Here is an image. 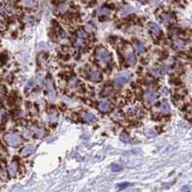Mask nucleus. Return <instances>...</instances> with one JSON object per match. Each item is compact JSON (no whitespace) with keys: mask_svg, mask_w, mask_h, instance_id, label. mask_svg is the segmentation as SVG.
I'll list each match as a JSON object with an SVG mask.
<instances>
[{"mask_svg":"<svg viewBox=\"0 0 192 192\" xmlns=\"http://www.w3.org/2000/svg\"><path fill=\"white\" fill-rule=\"evenodd\" d=\"M70 10V5L68 3H62L57 7V12L59 14H66Z\"/></svg>","mask_w":192,"mask_h":192,"instance_id":"nucleus-17","label":"nucleus"},{"mask_svg":"<svg viewBox=\"0 0 192 192\" xmlns=\"http://www.w3.org/2000/svg\"><path fill=\"white\" fill-rule=\"evenodd\" d=\"M31 113H32L33 115H35V114L37 115V114H38V108H37L36 106H35V105H33V106H32Z\"/></svg>","mask_w":192,"mask_h":192,"instance_id":"nucleus-32","label":"nucleus"},{"mask_svg":"<svg viewBox=\"0 0 192 192\" xmlns=\"http://www.w3.org/2000/svg\"><path fill=\"white\" fill-rule=\"evenodd\" d=\"M130 12H131V8H130V6L124 7V9L122 10V14L123 15H128V14H130Z\"/></svg>","mask_w":192,"mask_h":192,"instance_id":"nucleus-28","label":"nucleus"},{"mask_svg":"<svg viewBox=\"0 0 192 192\" xmlns=\"http://www.w3.org/2000/svg\"><path fill=\"white\" fill-rule=\"evenodd\" d=\"M112 170L114 172H117L119 170H121V166L117 165V164H113V165H112Z\"/></svg>","mask_w":192,"mask_h":192,"instance_id":"nucleus-31","label":"nucleus"},{"mask_svg":"<svg viewBox=\"0 0 192 192\" xmlns=\"http://www.w3.org/2000/svg\"><path fill=\"white\" fill-rule=\"evenodd\" d=\"M83 2H84V3H90L91 1H92V0H82Z\"/></svg>","mask_w":192,"mask_h":192,"instance_id":"nucleus-36","label":"nucleus"},{"mask_svg":"<svg viewBox=\"0 0 192 192\" xmlns=\"http://www.w3.org/2000/svg\"><path fill=\"white\" fill-rule=\"evenodd\" d=\"M130 77H131V74H128V72H124V74H118L117 76L115 77L114 82H115L116 85L120 87V86L125 85L126 83H127L128 80L130 79Z\"/></svg>","mask_w":192,"mask_h":192,"instance_id":"nucleus-5","label":"nucleus"},{"mask_svg":"<svg viewBox=\"0 0 192 192\" xmlns=\"http://www.w3.org/2000/svg\"><path fill=\"white\" fill-rule=\"evenodd\" d=\"M140 113H141V110L138 106H132L128 110V114L133 116V117H138V116L140 115Z\"/></svg>","mask_w":192,"mask_h":192,"instance_id":"nucleus-20","label":"nucleus"},{"mask_svg":"<svg viewBox=\"0 0 192 192\" xmlns=\"http://www.w3.org/2000/svg\"><path fill=\"white\" fill-rule=\"evenodd\" d=\"M160 19H161V21L163 22L164 24H170V23H172V22L174 21V17H173V16H172L171 14H169V13H164V14H162L161 15V17H160Z\"/></svg>","mask_w":192,"mask_h":192,"instance_id":"nucleus-13","label":"nucleus"},{"mask_svg":"<svg viewBox=\"0 0 192 192\" xmlns=\"http://www.w3.org/2000/svg\"><path fill=\"white\" fill-rule=\"evenodd\" d=\"M120 139H121V141H122V142H124V143H128V142H130V136H128V133H126V132L121 133Z\"/></svg>","mask_w":192,"mask_h":192,"instance_id":"nucleus-25","label":"nucleus"},{"mask_svg":"<svg viewBox=\"0 0 192 192\" xmlns=\"http://www.w3.org/2000/svg\"><path fill=\"white\" fill-rule=\"evenodd\" d=\"M5 95V88L3 86H0V98H2Z\"/></svg>","mask_w":192,"mask_h":192,"instance_id":"nucleus-33","label":"nucleus"},{"mask_svg":"<svg viewBox=\"0 0 192 192\" xmlns=\"http://www.w3.org/2000/svg\"><path fill=\"white\" fill-rule=\"evenodd\" d=\"M169 33H170L171 36H177V35L179 34V29L178 28H172L170 31H169Z\"/></svg>","mask_w":192,"mask_h":192,"instance_id":"nucleus-29","label":"nucleus"},{"mask_svg":"<svg viewBox=\"0 0 192 192\" xmlns=\"http://www.w3.org/2000/svg\"><path fill=\"white\" fill-rule=\"evenodd\" d=\"M110 14V10L107 8V7H102V8L98 9L97 15L100 17H107L109 16Z\"/></svg>","mask_w":192,"mask_h":192,"instance_id":"nucleus-18","label":"nucleus"},{"mask_svg":"<svg viewBox=\"0 0 192 192\" xmlns=\"http://www.w3.org/2000/svg\"><path fill=\"white\" fill-rule=\"evenodd\" d=\"M112 91H113V88L111 87V86H106V87H105L102 91V95L103 96H108L112 93Z\"/></svg>","mask_w":192,"mask_h":192,"instance_id":"nucleus-27","label":"nucleus"},{"mask_svg":"<svg viewBox=\"0 0 192 192\" xmlns=\"http://www.w3.org/2000/svg\"><path fill=\"white\" fill-rule=\"evenodd\" d=\"M86 39H81V38H77L76 37V40H75V43H74V45L76 47H79V48H82V47H84L86 45Z\"/></svg>","mask_w":192,"mask_h":192,"instance_id":"nucleus-21","label":"nucleus"},{"mask_svg":"<svg viewBox=\"0 0 192 192\" xmlns=\"http://www.w3.org/2000/svg\"><path fill=\"white\" fill-rule=\"evenodd\" d=\"M5 142L11 147H17L21 143V137L19 134L15 132H8L4 135Z\"/></svg>","mask_w":192,"mask_h":192,"instance_id":"nucleus-2","label":"nucleus"},{"mask_svg":"<svg viewBox=\"0 0 192 192\" xmlns=\"http://www.w3.org/2000/svg\"><path fill=\"white\" fill-rule=\"evenodd\" d=\"M128 185V183H123V184H119L118 187L119 188H125V187H127Z\"/></svg>","mask_w":192,"mask_h":192,"instance_id":"nucleus-34","label":"nucleus"},{"mask_svg":"<svg viewBox=\"0 0 192 192\" xmlns=\"http://www.w3.org/2000/svg\"><path fill=\"white\" fill-rule=\"evenodd\" d=\"M149 29H150V31L151 32V34L155 35V36H159L161 33L160 27L156 23H155V22H151V23L149 24Z\"/></svg>","mask_w":192,"mask_h":192,"instance_id":"nucleus-12","label":"nucleus"},{"mask_svg":"<svg viewBox=\"0 0 192 192\" xmlns=\"http://www.w3.org/2000/svg\"><path fill=\"white\" fill-rule=\"evenodd\" d=\"M35 149H36V146L33 145V144H29V145H26L21 150V155L22 156H28L30 155H32V153H34Z\"/></svg>","mask_w":192,"mask_h":192,"instance_id":"nucleus-11","label":"nucleus"},{"mask_svg":"<svg viewBox=\"0 0 192 192\" xmlns=\"http://www.w3.org/2000/svg\"><path fill=\"white\" fill-rule=\"evenodd\" d=\"M78 85H79V81H78L75 77H72V79H70V81H69V87L70 88H72V89H75V88H77Z\"/></svg>","mask_w":192,"mask_h":192,"instance_id":"nucleus-23","label":"nucleus"},{"mask_svg":"<svg viewBox=\"0 0 192 192\" xmlns=\"http://www.w3.org/2000/svg\"><path fill=\"white\" fill-rule=\"evenodd\" d=\"M24 4L28 7H31L34 4V0H24Z\"/></svg>","mask_w":192,"mask_h":192,"instance_id":"nucleus-30","label":"nucleus"},{"mask_svg":"<svg viewBox=\"0 0 192 192\" xmlns=\"http://www.w3.org/2000/svg\"><path fill=\"white\" fill-rule=\"evenodd\" d=\"M82 119L87 123H92L95 121L96 117L92 112H90V111H85V112L82 113Z\"/></svg>","mask_w":192,"mask_h":192,"instance_id":"nucleus-14","label":"nucleus"},{"mask_svg":"<svg viewBox=\"0 0 192 192\" xmlns=\"http://www.w3.org/2000/svg\"><path fill=\"white\" fill-rule=\"evenodd\" d=\"M4 3H13V2H16L17 0H2Z\"/></svg>","mask_w":192,"mask_h":192,"instance_id":"nucleus-35","label":"nucleus"},{"mask_svg":"<svg viewBox=\"0 0 192 192\" xmlns=\"http://www.w3.org/2000/svg\"><path fill=\"white\" fill-rule=\"evenodd\" d=\"M111 109V103L108 100H102L98 103V110L100 112L106 113Z\"/></svg>","mask_w":192,"mask_h":192,"instance_id":"nucleus-9","label":"nucleus"},{"mask_svg":"<svg viewBox=\"0 0 192 192\" xmlns=\"http://www.w3.org/2000/svg\"><path fill=\"white\" fill-rule=\"evenodd\" d=\"M144 100L147 103H153L156 100V94L153 90H148L144 93Z\"/></svg>","mask_w":192,"mask_h":192,"instance_id":"nucleus-8","label":"nucleus"},{"mask_svg":"<svg viewBox=\"0 0 192 192\" xmlns=\"http://www.w3.org/2000/svg\"><path fill=\"white\" fill-rule=\"evenodd\" d=\"M19 162L17 160H13L12 162L9 163L8 167H7V171H8V174L10 177H16L17 172H19Z\"/></svg>","mask_w":192,"mask_h":192,"instance_id":"nucleus-6","label":"nucleus"},{"mask_svg":"<svg viewBox=\"0 0 192 192\" xmlns=\"http://www.w3.org/2000/svg\"><path fill=\"white\" fill-rule=\"evenodd\" d=\"M96 58H97L98 64L102 67H106L111 61V55L108 52L107 49L103 48V47H100L96 51Z\"/></svg>","mask_w":192,"mask_h":192,"instance_id":"nucleus-1","label":"nucleus"},{"mask_svg":"<svg viewBox=\"0 0 192 192\" xmlns=\"http://www.w3.org/2000/svg\"><path fill=\"white\" fill-rule=\"evenodd\" d=\"M7 119V112L3 108H0V124L5 123Z\"/></svg>","mask_w":192,"mask_h":192,"instance_id":"nucleus-24","label":"nucleus"},{"mask_svg":"<svg viewBox=\"0 0 192 192\" xmlns=\"http://www.w3.org/2000/svg\"><path fill=\"white\" fill-rule=\"evenodd\" d=\"M47 119H48V121H49L50 123H55L58 120V114H57V112H55V111H52V112H50L49 114H48V117H47Z\"/></svg>","mask_w":192,"mask_h":192,"instance_id":"nucleus-22","label":"nucleus"},{"mask_svg":"<svg viewBox=\"0 0 192 192\" xmlns=\"http://www.w3.org/2000/svg\"><path fill=\"white\" fill-rule=\"evenodd\" d=\"M184 47H185V43H184L183 41H181V40H177V41L174 42V44H173V47L176 50L183 49Z\"/></svg>","mask_w":192,"mask_h":192,"instance_id":"nucleus-19","label":"nucleus"},{"mask_svg":"<svg viewBox=\"0 0 192 192\" xmlns=\"http://www.w3.org/2000/svg\"><path fill=\"white\" fill-rule=\"evenodd\" d=\"M158 110H159L161 113H163V114H169V113L171 112V107L168 102H163L159 105V107H158Z\"/></svg>","mask_w":192,"mask_h":192,"instance_id":"nucleus-16","label":"nucleus"},{"mask_svg":"<svg viewBox=\"0 0 192 192\" xmlns=\"http://www.w3.org/2000/svg\"><path fill=\"white\" fill-rule=\"evenodd\" d=\"M31 133L34 137L42 138L45 136V130H44V128L38 127V126H33L31 128Z\"/></svg>","mask_w":192,"mask_h":192,"instance_id":"nucleus-10","label":"nucleus"},{"mask_svg":"<svg viewBox=\"0 0 192 192\" xmlns=\"http://www.w3.org/2000/svg\"><path fill=\"white\" fill-rule=\"evenodd\" d=\"M45 86H47V97H48L49 100H54L56 98V91H55L53 80L50 77H47V80H45Z\"/></svg>","mask_w":192,"mask_h":192,"instance_id":"nucleus-3","label":"nucleus"},{"mask_svg":"<svg viewBox=\"0 0 192 192\" xmlns=\"http://www.w3.org/2000/svg\"><path fill=\"white\" fill-rule=\"evenodd\" d=\"M124 56H125V60L128 65L134 66L136 64V57L130 47H127L124 50Z\"/></svg>","mask_w":192,"mask_h":192,"instance_id":"nucleus-4","label":"nucleus"},{"mask_svg":"<svg viewBox=\"0 0 192 192\" xmlns=\"http://www.w3.org/2000/svg\"><path fill=\"white\" fill-rule=\"evenodd\" d=\"M76 37L77 38H81V39H86V38L88 37V34L84 31V30L79 29V30H77V31H76Z\"/></svg>","mask_w":192,"mask_h":192,"instance_id":"nucleus-26","label":"nucleus"},{"mask_svg":"<svg viewBox=\"0 0 192 192\" xmlns=\"http://www.w3.org/2000/svg\"><path fill=\"white\" fill-rule=\"evenodd\" d=\"M133 47H134L135 51L137 52V53H144V52L146 51V47L145 45H144L143 43L139 42V41H135L134 44H133Z\"/></svg>","mask_w":192,"mask_h":192,"instance_id":"nucleus-15","label":"nucleus"},{"mask_svg":"<svg viewBox=\"0 0 192 192\" xmlns=\"http://www.w3.org/2000/svg\"><path fill=\"white\" fill-rule=\"evenodd\" d=\"M88 78L93 82H100L102 80V74L98 70L95 69H91L88 72Z\"/></svg>","mask_w":192,"mask_h":192,"instance_id":"nucleus-7","label":"nucleus"}]
</instances>
